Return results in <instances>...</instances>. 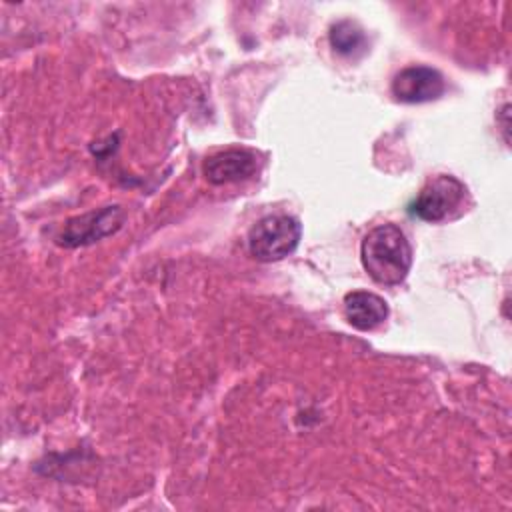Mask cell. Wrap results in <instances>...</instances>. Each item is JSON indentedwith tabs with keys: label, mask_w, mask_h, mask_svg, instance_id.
Returning a JSON list of instances; mask_svg holds the SVG:
<instances>
[{
	"label": "cell",
	"mask_w": 512,
	"mask_h": 512,
	"mask_svg": "<svg viewBox=\"0 0 512 512\" xmlns=\"http://www.w3.org/2000/svg\"><path fill=\"white\" fill-rule=\"evenodd\" d=\"M300 236L302 226L294 216H264L248 232V252L260 262H278L298 248Z\"/></svg>",
	"instance_id": "cell-3"
},
{
	"label": "cell",
	"mask_w": 512,
	"mask_h": 512,
	"mask_svg": "<svg viewBox=\"0 0 512 512\" xmlns=\"http://www.w3.org/2000/svg\"><path fill=\"white\" fill-rule=\"evenodd\" d=\"M256 168H258V158L252 150L228 148L208 156L202 164V174L210 184L222 186V184L248 180L250 176H254Z\"/></svg>",
	"instance_id": "cell-6"
},
{
	"label": "cell",
	"mask_w": 512,
	"mask_h": 512,
	"mask_svg": "<svg viewBox=\"0 0 512 512\" xmlns=\"http://www.w3.org/2000/svg\"><path fill=\"white\" fill-rule=\"evenodd\" d=\"M446 90L444 76L432 66H406L402 68L392 84V96L402 104H424L438 100Z\"/></svg>",
	"instance_id": "cell-5"
},
{
	"label": "cell",
	"mask_w": 512,
	"mask_h": 512,
	"mask_svg": "<svg viewBox=\"0 0 512 512\" xmlns=\"http://www.w3.org/2000/svg\"><path fill=\"white\" fill-rule=\"evenodd\" d=\"M124 210L118 204L104 206L100 210H90L86 214L66 220L56 242L64 248H80L100 242L116 234L124 224Z\"/></svg>",
	"instance_id": "cell-4"
},
{
	"label": "cell",
	"mask_w": 512,
	"mask_h": 512,
	"mask_svg": "<svg viewBox=\"0 0 512 512\" xmlns=\"http://www.w3.org/2000/svg\"><path fill=\"white\" fill-rule=\"evenodd\" d=\"M344 316L352 328L370 332L388 318V304L374 292L354 290L344 296Z\"/></svg>",
	"instance_id": "cell-7"
},
{
	"label": "cell",
	"mask_w": 512,
	"mask_h": 512,
	"mask_svg": "<svg viewBox=\"0 0 512 512\" xmlns=\"http://www.w3.org/2000/svg\"><path fill=\"white\" fill-rule=\"evenodd\" d=\"M328 38L334 52L346 58H356L368 48V38L360 24L354 20H338L336 24H332Z\"/></svg>",
	"instance_id": "cell-8"
},
{
	"label": "cell",
	"mask_w": 512,
	"mask_h": 512,
	"mask_svg": "<svg viewBox=\"0 0 512 512\" xmlns=\"http://www.w3.org/2000/svg\"><path fill=\"white\" fill-rule=\"evenodd\" d=\"M468 188L456 176L438 174L430 178L410 204V214L424 222H446L458 218L466 208Z\"/></svg>",
	"instance_id": "cell-2"
},
{
	"label": "cell",
	"mask_w": 512,
	"mask_h": 512,
	"mask_svg": "<svg viewBox=\"0 0 512 512\" xmlns=\"http://www.w3.org/2000/svg\"><path fill=\"white\" fill-rule=\"evenodd\" d=\"M360 260L374 282L396 286L410 272L412 246L396 224H378L362 238Z\"/></svg>",
	"instance_id": "cell-1"
}]
</instances>
